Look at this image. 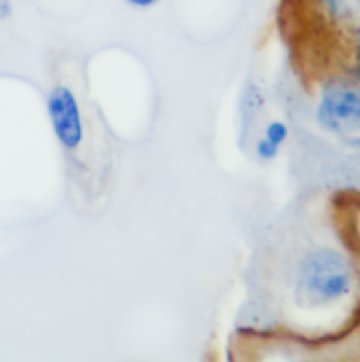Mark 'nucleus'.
<instances>
[{
    "label": "nucleus",
    "mask_w": 360,
    "mask_h": 362,
    "mask_svg": "<svg viewBox=\"0 0 360 362\" xmlns=\"http://www.w3.org/2000/svg\"><path fill=\"white\" fill-rule=\"evenodd\" d=\"M354 287V271L344 255L332 248L309 250L297 269L295 299L306 308L340 303Z\"/></svg>",
    "instance_id": "obj_1"
},
{
    "label": "nucleus",
    "mask_w": 360,
    "mask_h": 362,
    "mask_svg": "<svg viewBox=\"0 0 360 362\" xmlns=\"http://www.w3.org/2000/svg\"><path fill=\"white\" fill-rule=\"evenodd\" d=\"M316 122L325 132L354 137L359 143L360 86L357 78L336 76L323 85L316 106Z\"/></svg>",
    "instance_id": "obj_2"
},
{
    "label": "nucleus",
    "mask_w": 360,
    "mask_h": 362,
    "mask_svg": "<svg viewBox=\"0 0 360 362\" xmlns=\"http://www.w3.org/2000/svg\"><path fill=\"white\" fill-rule=\"evenodd\" d=\"M127 4H131L132 7H138V9H148V7H153L158 0H125Z\"/></svg>",
    "instance_id": "obj_8"
},
{
    "label": "nucleus",
    "mask_w": 360,
    "mask_h": 362,
    "mask_svg": "<svg viewBox=\"0 0 360 362\" xmlns=\"http://www.w3.org/2000/svg\"><path fill=\"white\" fill-rule=\"evenodd\" d=\"M46 113L53 136L64 153L78 158L85 146L86 132H88L78 93L69 85L64 83L55 85L46 97Z\"/></svg>",
    "instance_id": "obj_3"
},
{
    "label": "nucleus",
    "mask_w": 360,
    "mask_h": 362,
    "mask_svg": "<svg viewBox=\"0 0 360 362\" xmlns=\"http://www.w3.org/2000/svg\"><path fill=\"white\" fill-rule=\"evenodd\" d=\"M280 150H282V148L276 146V144H272L271 141H268L265 137H262V139L257 143V146H255L257 157L260 158V160H264V162L276 160V158H278V155H280Z\"/></svg>",
    "instance_id": "obj_5"
},
{
    "label": "nucleus",
    "mask_w": 360,
    "mask_h": 362,
    "mask_svg": "<svg viewBox=\"0 0 360 362\" xmlns=\"http://www.w3.org/2000/svg\"><path fill=\"white\" fill-rule=\"evenodd\" d=\"M13 16V6L11 0H0V21H6Z\"/></svg>",
    "instance_id": "obj_6"
},
{
    "label": "nucleus",
    "mask_w": 360,
    "mask_h": 362,
    "mask_svg": "<svg viewBox=\"0 0 360 362\" xmlns=\"http://www.w3.org/2000/svg\"><path fill=\"white\" fill-rule=\"evenodd\" d=\"M323 6L327 7V11L330 13V16H337L341 11V2L340 0H322Z\"/></svg>",
    "instance_id": "obj_7"
},
{
    "label": "nucleus",
    "mask_w": 360,
    "mask_h": 362,
    "mask_svg": "<svg viewBox=\"0 0 360 362\" xmlns=\"http://www.w3.org/2000/svg\"><path fill=\"white\" fill-rule=\"evenodd\" d=\"M264 137L268 141H271L272 144H276V146L282 148L283 144L287 143V139H288V127H287V123H283V122H280V120L269 122L268 125H265Z\"/></svg>",
    "instance_id": "obj_4"
}]
</instances>
